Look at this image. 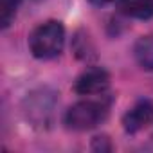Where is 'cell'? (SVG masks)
<instances>
[{
	"label": "cell",
	"mask_w": 153,
	"mask_h": 153,
	"mask_svg": "<svg viewBox=\"0 0 153 153\" xmlns=\"http://www.w3.org/2000/svg\"><path fill=\"white\" fill-rule=\"evenodd\" d=\"M65 45V29L59 22L49 20L40 24L29 36V49L38 59L56 58Z\"/></svg>",
	"instance_id": "cell-1"
},
{
	"label": "cell",
	"mask_w": 153,
	"mask_h": 153,
	"mask_svg": "<svg viewBox=\"0 0 153 153\" xmlns=\"http://www.w3.org/2000/svg\"><path fill=\"white\" fill-rule=\"evenodd\" d=\"M106 117V108L97 101H79L72 105L65 114V124L72 130H92Z\"/></svg>",
	"instance_id": "cell-2"
},
{
	"label": "cell",
	"mask_w": 153,
	"mask_h": 153,
	"mask_svg": "<svg viewBox=\"0 0 153 153\" xmlns=\"http://www.w3.org/2000/svg\"><path fill=\"white\" fill-rule=\"evenodd\" d=\"M108 87H110V74L101 67L87 68L78 76V79L74 83V90L79 96H97L103 94Z\"/></svg>",
	"instance_id": "cell-3"
},
{
	"label": "cell",
	"mask_w": 153,
	"mask_h": 153,
	"mask_svg": "<svg viewBox=\"0 0 153 153\" xmlns=\"http://www.w3.org/2000/svg\"><path fill=\"white\" fill-rule=\"evenodd\" d=\"M149 124H153V101L151 99L137 101L123 117V128L126 133H137Z\"/></svg>",
	"instance_id": "cell-4"
},
{
	"label": "cell",
	"mask_w": 153,
	"mask_h": 153,
	"mask_svg": "<svg viewBox=\"0 0 153 153\" xmlns=\"http://www.w3.org/2000/svg\"><path fill=\"white\" fill-rule=\"evenodd\" d=\"M123 15L137 20H148L153 16V0H119Z\"/></svg>",
	"instance_id": "cell-5"
},
{
	"label": "cell",
	"mask_w": 153,
	"mask_h": 153,
	"mask_svg": "<svg viewBox=\"0 0 153 153\" xmlns=\"http://www.w3.org/2000/svg\"><path fill=\"white\" fill-rule=\"evenodd\" d=\"M133 56L140 68L153 70V34H146L137 40L133 47Z\"/></svg>",
	"instance_id": "cell-6"
},
{
	"label": "cell",
	"mask_w": 153,
	"mask_h": 153,
	"mask_svg": "<svg viewBox=\"0 0 153 153\" xmlns=\"http://www.w3.org/2000/svg\"><path fill=\"white\" fill-rule=\"evenodd\" d=\"M20 2L22 0H0V25L4 29L9 27L11 22L15 20Z\"/></svg>",
	"instance_id": "cell-7"
},
{
	"label": "cell",
	"mask_w": 153,
	"mask_h": 153,
	"mask_svg": "<svg viewBox=\"0 0 153 153\" xmlns=\"http://www.w3.org/2000/svg\"><path fill=\"white\" fill-rule=\"evenodd\" d=\"M92 149H96V151H110V149H112V144H110L108 137L101 135V137H96V139H94Z\"/></svg>",
	"instance_id": "cell-8"
},
{
	"label": "cell",
	"mask_w": 153,
	"mask_h": 153,
	"mask_svg": "<svg viewBox=\"0 0 153 153\" xmlns=\"http://www.w3.org/2000/svg\"><path fill=\"white\" fill-rule=\"evenodd\" d=\"M92 6H97V7H103V6H108V4H114L115 0H88Z\"/></svg>",
	"instance_id": "cell-9"
}]
</instances>
